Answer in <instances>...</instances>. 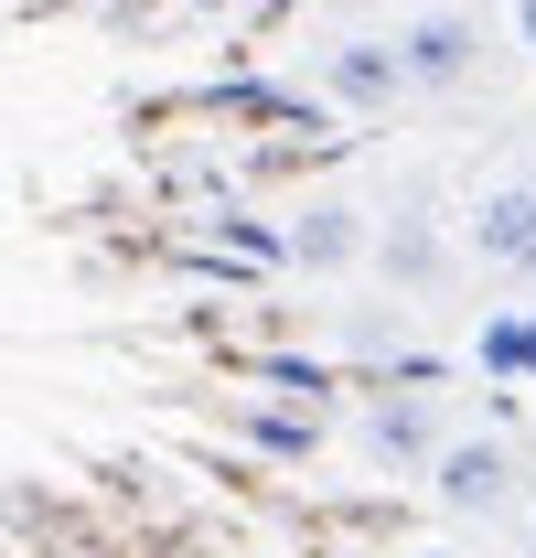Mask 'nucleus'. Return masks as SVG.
<instances>
[{
  "instance_id": "obj_1",
  "label": "nucleus",
  "mask_w": 536,
  "mask_h": 558,
  "mask_svg": "<svg viewBox=\"0 0 536 558\" xmlns=\"http://www.w3.org/2000/svg\"><path fill=\"white\" fill-rule=\"evenodd\" d=\"M429 505L440 515H515V494H526V462H515V440H494V429H451L440 451H429Z\"/></svg>"
},
{
  "instance_id": "obj_2",
  "label": "nucleus",
  "mask_w": 536,
  "mask_h": 558,
  "mask_svg": "<svg viewBox=\"0 0 536 558\" xmlns=\"http://www.w3.org/2000/svg\"><path fill=\"white\" fill-rule=\"evenodd\" d=\"M398 65H407V97H451V86H472V65H483V22H472L462 0H418V11H398Z\"/></svg>"
},
{
  "instance_id": "obj_3",
  "label": "nucleus",
  "mask_w": 536,
  "mask_h": 558,
  "mask_svg": "<svg viewBox=\"0 0 536 558\" xmlns=\"http://www.w3.org/2000/svg\"><path fill=\"white\" fill-rule=\"evenodd\" d=\"M312 75H322V97H333L343 119H387V108H407V65L387 33H365V22H343L333 44L312 54Z\"/></svg>"
},
{
  "instance_id": "obj_4",
  "label": "nucleus",
  "mask_w": 536,
  "mask_h": 558,
  "mask_svg": "<svg viewBox=\"0 0 536 558\" xmlns=\"http://www.w3.org/2000/svg\"><path fill=\"white\" fill-rule=\"evenodd\" d=\"M462 247H472L494 279H536V172H504V183H483V194H472Z\"/></svg>"
},
{
  "instance_id": "obj_5",
  "label": "nucleus",
  "mask_w": 536,
  "mask_h": 558,
  "mask_svg": "<svg viewBox=\"0 0 536 558\" xmlns=\"http://www.w3.org/2000/svg\"><path fill=\"white\" fill-rule=\"evenodd\" d=\"M376 247V226L365 205H343V194H312V205L279 215V269H312V279H343L354 258Z\"/></svg>"
},
{
  "instance_id": "obj_6",
  "label": "nucleus",
  "mask_w": 536,
  "mask_h": 558,
  "mask_svg": "<svg viewBox=\"0 0 536 558\" xmlns=\"http://www.w3.org/2000/svg\"><path fill=\"white\" fill-rule=\"evenodd\" d=\"M354 440H365V462H387V473H429V451H440V440H451V429H440V409H429V398H376V409L354 418Z\"/></svg>"
},
{
  "instance_id": "obj_7",
  "label": "nucleus",
  "mask_w": 536,
  "mask_h": 558,
  "mask_svg": "<svg viewBox=\"0 0 536 558\" xmlns=\"http://www.w3.org/2000/svg\"><path fill=\"white\" fill-rule=\"evenodd\" d=\"M472 365H483L494 387H536V301H494V312L472 323Z\"/></svg>"
},
{
  "instance_id": "obj_8",
  "label": "nucleus",
  "mask_w": 536,
  "mask_h": 558,
  "mask_svg": "<svg viewBox=\"0 0 536 558\" xmlns=\"http://www.w3.org/2000/svg\"><path fill=\"white\" fill-rule=\"evenodd\" d=\"M247 440L279 451V462H301V451H322V418H290V409H247Z\"/></svg>"
},
{
  "instance_id": "obj_9",
  "label": "nucleus",
  "mask_w": 536,
  "mask_h": 558,
  "mask_svg": "<svg viewBox=\"0 0 536 558\" xmlns=\"http://www.w3.org/2000/svg\"><path fill=\"white\" fill-rule=\"evenodd\" d=\"M515 44H526V54H536V0H515Z\"/></svg>"
},
{
  "instance_id": "obj_10",
  "label": "nucleus",
  "mask_w": 536,
  "mask_h": 558,
  "mask_svg": "<svg viewBox=\"0 0 536 558\" xmlns=\"http://www.w3.org/2000/svg\"><path fill=\"white\" fill-rule=\"evenodd\" d=\"M322 11H333V22H365V11H376V0H322Z\"/></svg>"
},
{
  "instance_id": "obj_11",
  "label": "nucleus",
  "mask_w": 536,
  "mask_h": 558,
  "mask_svg": "<svg viewBox=\"0 0 536 558\" xmlns=\"http://www.w3.org/2000/svg\"><path fill=\"white\" fill-rule=\"evenodd\" d=\"M398 558H462V548H440V537H429V548H398Z\"/></svg>"
}]
</instances>
